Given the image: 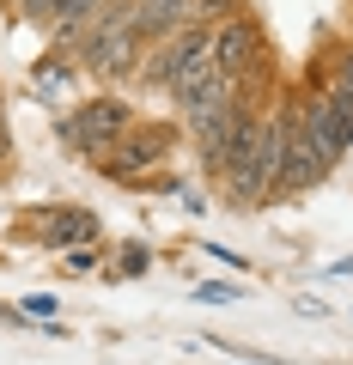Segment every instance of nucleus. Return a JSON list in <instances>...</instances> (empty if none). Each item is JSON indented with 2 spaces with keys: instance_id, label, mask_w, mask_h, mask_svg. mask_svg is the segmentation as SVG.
I'll list each match as a JSON object with an SVG mask.
<instances>
[{
  "instance_id": "obj_1",
  "label": "nucleus",
  "mask_w": 353,
  "mask_h": 365,
  "mask_svg": "<svg viewBox=\"0 0 353 365\" xmlns=\"http://www.w3.org/2000/svg\"><path fill=\"white\" fill-rule=\"evenodd\" d=\"M280 140H287V110H280V116H268V122H250V128L232 140L225 165L213 170V177L225 182V201H232V207H262V201H275Z\"/></svg>"
},
{
  "instance_id": "obj_2",
  "label": "nucleus",
  "mask_w": 353,
  "mask_h": 365,
  "mask_svg": "<svg viewBox=\"0 0 353 365\" xmlns=\"http://www.w3.org/2000/svg\"><path fill=\"white\" fill-rule=\"evenodd\" d=\"M292 116H299V128L317 140V153H323L329 165L353 153V98H347V91L323 86V91H311V98H305Z\"/></svg>"
},
{
  "instance_id": "obj_3",
  "label": "nucleus",
  "mask_w": 353,
  "mask_h": 365,
  "mask_svg": "<svg viewBox=\"0 0 353 365\" xmlns=\"http://www.w3.org/2000/svg\"><path fill=\"white\" fill-rule=\"evenodd\" d=\"M128 128H134V110L122 104V98H92L86 110H73V116L61 122L67 146H73V153H86V158H104Z\"/></svg>"
},
{
  "instance_id": "obj_4",
  "label": "nucleus",
  "mask_w": 353,
  "mask_h": 365,
  "mask_svg": "<svg viewBox=\"0 0 353 365\" xmlns=\"http://www.w3.org/2000/svg\"><path fill=\"white\" fill-rule=\"evenodd\" d=\"M329 177V158L317 153V140L299 128V116L287 110V140H280V177H275V201L299 195V189H317Z\"/></svg>"
},
{
  "instance_id": "obj_5",
  "label": "nucleus",
  "mask_w": 353,
  "mask_h": 365,
  "mask_svg": "<svg viewBox=\"0 0 353 365\" xmlns=\"http://www.w3.org/2000/svg\"><path fill=\"white\" fill-rule=\"evenodd\" d=\"M213 43V25H177V31H165V37H153V49H146V86L153 91H165L170 79H177V67L189 61L195 49H208Z\"/></svg>"
},
{
  "instance_id": "obj_6",
  "label": "nucleus",
  "mask_w": 353,
  "mask_h": 365,
  "mask_svg": "<svg viewBox=\"0 0 353 365\" xmlns=\"http://www.w3.org/2000/svg\"><path fill=\"white\" fill-rule=\"evenodd\" d=\"M170 140H177V134H170L165 122H153V128H128V134L104 153V170H110L116 182H134L146 165H158V158L170 153Z\"/></svg>"
},
{
  "instance_id": "obj_7",
  "label": "nucleus",
  "mask_w": 353,
  "mask_h": 365,
  "mask_svg": "<svg viewBox=\"0 0 353 365\" xmlns=\"http://www.w3.org/2000/svg\"><path fill=\"white\" fill-rule=\"evenodd\" d=\"M256 61H262V37H256L250 19H225V25H213V67H220L225 79H244Z\"/></svg>"
},
{
  "instance_id": "obj_8",
  "label": "nucleus",
  "mask_w": 353,
  "mask_h": 365,
  "mask_svg": "<svg viewBox=\"0 0 353 365\" xmlns=\"http://www.w3.org/2000/svg\"><path fill=\"white\" fill-rule=\"evenodd\" d=\"M98 213H86V207H61V213H49L43 220V237H49V250H86V244H98Z\"/></svg>"
},
{
  "instance_id": "obj_9",
  "label": "nucleus",
  "mask_w": 353,
  "mask_h": 365,
  "mask_svg": "<svg viewBox=\"0 0 353 365\" xmlns=\"http://www.w3.org/2000/svg\"><path fill=\"white\" fill-rule=\"evenodd\" d=\"M189 6H195V0H134L128 19H134V31H140V43H146V37H165V31L189 25Z\"/></svg>"
},
{
  "instance_id": "obj_10",
  "label": "nucleus",
  "mask_w": 353,
  "mask_h": 365,
  "mask_svg": "<svg viewBox=\"0 0 353 365\" xmlns=\"http://www.w3.org/2000/svg\"><path fill=\"white\" fill-rule=\"evenodd\" d=\"M195 299H201V304H237V299H244V287H225V280H201Z\"/></svg>"
},
{
  "instance_id": "obj_11",
  "label": "nucleus",
  "mask_w": 353,
  "mask_h": 365,
  "mask_svg": "<svg viewBox=\"0 0 353 365\" xmlns=\"http://www.w3.org/2000/svg\"><path fill=\"white\" fill-rule=\"evenodd\" d=\"M335 91H347V98H353V49L341 55V67H335Z\"/></svg>"
},
{
  "instance_id": "obj_12",
  "label": "nucleus",
  "mask_w": 353,
  "mask_h": 365,
  "mask_svg": "<svg viewBox=\"0 0 353 365\" xmlns=\"http://www.w3.org/2000/svg\"><path fill=\"white\" fill-rule=\"evenodd\" d=\"M140 268H146V250H140V244L122 250V274H140Z\"/></svg>"
},
{
  "instance_id": "obj_13",
  "label": "nucleus",
  "mask_w": 353,
  "mask_h": 365,
  "mask_svg": "<svg viewBox=\"0 0 353 365\" xmlns=\"http://www.w3.org/2000/svg\"><path fill=\"white\" fill-rule=\"evenodd\" d=\"M25 311H31V317H49V323H55V299H43V292H37V299H25Z\"/></svg>"
}]
</instances>
